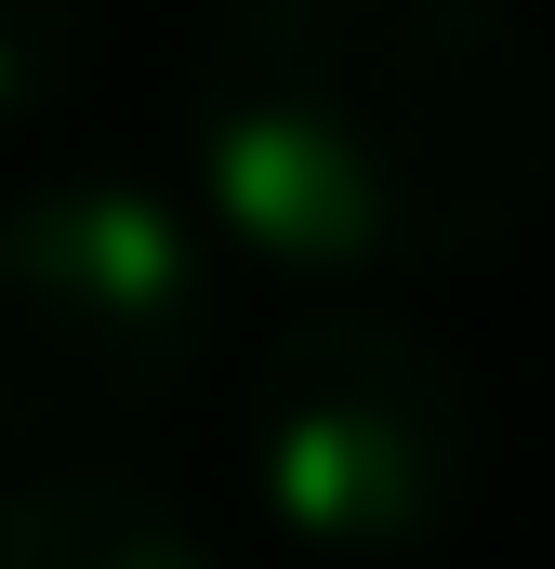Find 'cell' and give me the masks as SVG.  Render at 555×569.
<instances>
[{"instance_id":"obj_4","label":"cell","mask_w":555,"mask_h":569,"mask_svg":"<svg viewBox=\"0 0 555 569\" xmlns=\"http://www.w3.org/2000/svg\"><path fill=\"white\" fill-rule=\"evenodd\" d=\"M0 569H212V543L120 463H53L0 503Z\"/></svg>"},{"instance_id":"obj_1","label":"cell","mask_w":555,"mask_h":569,"mask_svg":"<svg viewBox=\"0 0 555 569\" xmlns=\"http://www.w3.org/2000/svg\"><path fill=\"white\" fill-rule=\"evenodd\" d=\"M199 212L291 279H436L555 186V67L516 0H225L185 67Z\"/></svg>"},{"instance_id":"obj_5","label":"cell","mask_w":555,"mask_h":569,"mask_svg":"<svg viewBox=\"0 0 555 569\" xmlns=\"http://www.w3.org/2000/svg\"><path fill=\"white\" fill-rule=\"evenodd\" d=\"M80 40H93V0H0V133L80 80Z\"/></svg>"},{"instance_id":"obj_2","label":"cell","mask_w":555,"mask_h":569,"mask_svg":"<svg viewBox=\"0 0 555 569\" xmlns=\"http://www.w3.org/2000/svg\"><path fill=\"white\" fill-rule=\"evenodd\" d=\"M212 358L199 226L133 172H53L0 199V437H120Z\"/></svg>"},{"instance_id":"obj_3","label":"cell","mask_w":555,"mask_h":569,"mask_svg":"<svg viewBox=\"0 0 555 569\" xmlns=\"http://www.w3.org/2000/svg\"><path fill=\"white\" fill-rule=\"evenodd\" d=\"M239 450L304 557H423L476 490L490 411L436 331L384 305H317L252 358Z\"/></svg>"}]
</instances>
